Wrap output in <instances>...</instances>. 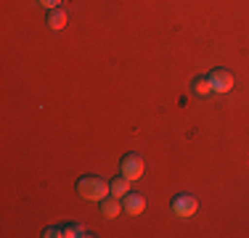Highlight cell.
I'll return each mask as SVG.
<instances>
[{"label":"cell","mask_w":249,"mask_h":238,"mask_svg":"<svg viewBox=\"0 0 249 238\" xmlns=\"http://www.w3.org/2000/svg\"><path fill=\"white\" fill-rule=\"evenodd\" d=\"M74 188L85 201H101V199H106V196L111 193L109 183H106L104 177H98V175H82Z\"/></svg>","instance_id":"6da1fadb"},{"label":"cell","mask_w":249,"mask_h":238,"mask_svg":"<svg viewBox=\"0 0 249 238\" xmlns=\"http://www.w3.org/2000/svg\"><path fill=\"white\" fill-rule=\"evenodd\" d=\"M143 170H146V162L141 153H124L122 162H120V172L127 180H138V177H143Z\"/></svg>","instance_id":"7a4b0ae2"},{"label":"cell","mask_w":249,"mask_h":238,"mask_svg":"<svg viewBox=\"0 0 249 238\" xmlns=\"http://www.w3.org/2000/svg\"><path fill=\"white\" fill-rule=\"evenodd\" d=\"M196 209H199V201H196V196H191V193H178L173 199V212L178 217H194Z\"/></svg>","instance_id":"3957f363"},{"label":"cell","mask_w":249,"mask_h":238,"mask_svg":"<svg viewBox=\"0 0 249 238\" xmlns=\"http://www.w3.org/2000/svg\"><path fill=\"white\" fill-rule=\"evenodd\" d=\"M210 85H212V93H231L233 90V74L228 69H212L210 71Z\"/></svg>","instance_id":"277c9868"},{"label":"cell","mask_w":249,"mask_h":238,"mask_svg":"<svg viewBox=\"0 0 249 238\" xmlns=\"http://www.w3.org/2000/svg\"><path fill=\"white\" fill-rule=\"evenodd\" d=\"M143 209H146V199H143L141 193H133V190H130L127 196H122V212H124V214H130V217H138Z\"/></svg>","instance_id":"5b68a950"},{"label":"cell","mask_w":249,"mask_h":238,"mask_svg":"<svg viewBox=\"0 0 249 238\" xmlns=\"http://www.w3.org/2000/svg\"><path fill=\"white\" fill-rule=\"evenodd\" d=\"M98 204H101V214H104L106 220H114L117 214L122 212V199H117V196H111V193L106 196V199H101Z\"/></svg>","instance_id":"8992f818"},{"label":"cell","mask_w":249,"mask_h":238,"mask_svg":"<svg viewBox=\"0 0 249 238\" xmlns=\"http://www.w3.org/2000/svg\"><path fill=\"white\" fill-rule=\"evenodd\" d=\"M130 183H133V180H127V177H124L122 172H120V175H117L114 180L109 183V188H111V196H117V199H122V196H127V193H130Z\"/></svg>","instance_id":"52a82bcc"},{"label":"cell","mask_w":249,"mask_h":238,"mask_svg":"<svg viewBox=\"0 0 249 238\" xmlns=\"http://www.w3.org/2000/svg\"><path fill=\"white\" fill-rule=\"evenodd\" d=\"M67 21H69V16H67V11H64V8L48 11V27L51 29H64V27H67Z\"/></svg>","instance_id":"ba28073f"},{"label":"cell","mask_w":249,"mask_h":238,"mask_svg":"<svg viewBox=\"0 0 249 238\" xmlns=\"http://www.w3.org/2000/svg\"><path fill=\"white\" fill-rule=\"evenodd\" d=\"M191 90L196 98H207V95L212 93V85H210V77H196V80L191 82Z\"/></svg>","instance_id":"9c48e42d"},{"label":"cell","mask_w":249,"mask_h":238,"mask_svg":"<svg viewBox=\"0 0 249 238\" xmlns=\"http://www.w3.org/2000/svg\"><path fill=\"white\" fill-rule=\"evenodd\" d=\"M64 236H69V238H74V236H85V230H82L80 225H67V228H64Z\"/></svg>","instance_id":"30bf717a"},{"label":"cell","mask_w":249,"mask_h":238,"mask_svg":"<svg viewBox=\"0 0 249 238\" xmlns=\"http://www.w3.org/2000/svg\"><path fill=\"white\" fill-rule=\"evenodd\" d=\"M37 5H43V8L53 11V8H61V0H37Z\"/></svg>","instance_id":"8fae6325"}]
</instances>
